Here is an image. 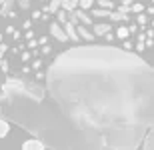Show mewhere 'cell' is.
Listing matches in <instances>:
<instances>
[{"instance_id":"cell-3","label":"cell","mask_w":154,"mask_h":150,"mask_svg":"<svg viewBox=\"0 0 154 150\" xmlns=\"http://www.w3.org/2000/svg\"><path fill=\"white\" fill-rule=\"evenodd\" d=\"M74 30H76V36H78V40H88V42H92L94 40V36H92V32L86 26H82V24H76L74 26Z\"/></svg>"},{"instance_id":"cell-6","label":"cell","mask_w":154,"mask_h":150,"mask_svg":"<svg viewBox=\"0 0 154 150\" xmlns=\"http://www.w3.org/2000/svg\"><path fill=\"white\" fill-rule=\"evenodd\" d=\"M22 150H44V146H42L40 140L30 138V140H26V142L22 144Z\"/></svg>"},{"instance_id":"cell-24","label":"cell","mask_w":154,"mask_h":150,"mask_svg":"<svg viewBox=\"0 0 154 150\" xmlns=\"http://www.w3.org/2000/svg\"><path fill=\"white\" fill-rule=\"evenodd\" d=\"M104 38H106V42H112V40H114V34H112V32H106Z\"/></svg>"},{"instance_id":"cell-14","label":"cell","mask_w":154,"mask_h":150,"mask_svg":"<svg viewBox=\"0 0 154 150\" xmlns=\"http://www.w3.org/2000/svg\"><path fill=\"white\" fill-rule=\"evenodd\" d=\"M90 16H92V20H94V18H108V16H110V12L100 10V8H94V10L90 12Z\"/></svg>"},{"instance_id":"cell-11","label":"cell","mask_w":154,"mask_h":150,"mask_svg":"<svg viewBox=\"0 0 154 150\" xmlns=\"http://www.w3.org/2000/svg\"><path fill=\"white\" fill-rule=\"evenodd\" d=\"M54 16H56V24H60V26L68 22V12H64V10H58Z\"/></svg>"},{"instance_id":"cell-20","label":"cell","mask_w":154,"mask_h":150,"mask_svg":"<svg viewBox=\"0 0 154 150\" xmlns=\"http://www.w3.org/2000/svg\"><path fill=\"white\" fill-rule=\"evenodd\" d=\"M32 20H30V18H26V20H24L22 22V32H26V30H32Z\"/></svg>"},{"instance_id":"cell-23","label":"cell","mask_w":154,"mask_h":150,"mask_svg":"<svg viewBox=\"0 0 154 150\" xmlns=\"http://www.w3.org/2000/svg\"><path fill=\"white\" fill-rule=\"evenodd\" d=\"M50 52H52V46H50V44L42 46V54H50Z\"/></svg>"},{"instance_id":"cell-17","label":"cell","mask_w":154,"mask_h":150,"mask_svg":"<svg viewBox=\"0 0 154 150\" xmlns=\"http://www.w3.org/2000/svg\"><path fill=\"white\" fill-rule=\"evenodd\" d=\"M20 60H22V64H28L30 60H32V54H30V50L20 52Z\"/></svg>"},{"instance_id":"cell-19","label":"cell","mask_w":154,"mask_h":150,"mask_svg":"<svg viewBox=\"0 0 154 150\" xmlns=\"http://www.w3.org/2000/svg\"><path fill=\"white\" fill-rule=\"evenodd\" d=\"M22 36H24V40H26V42H30V40H34V38H36V32H34V30H26V32H22Z\"/></svg>"},{"instance_id":"cell-25","label":"cell","mask_w":154,"mask_h":150,"mask_svg":"<svg viewBox=\"0 0 154 150\" xmlns=\"http://www.w3.org/2000/svg\"><path fill=\"white\" fill-rule=\"evenodd\" d=\"M34 78H36V80H42V78H44V74H42V70H38V72H36V74H34Z\"/></svg>"},{"instance_id":"cell-15","label":"cell","mask_w":154,"mask_h":150,"mask_svg":"<svg viewBox=\"0 0 154 150\" xmlns=\"http://www.w3.org/2000/svg\"><path fill=\"white\" fill-rule=\"evenodd\" d=\"M28 68H30V70H34V72L42 70V58H32V62H30Z\"/></svg>"},{"instance_id":"cell-21","label":"cell","mask_w":154,"mask_h":150,"mask_svg":"<svg viewBox=\"0 0 154 150\" xmlns=\"http://www.w3.org/2000/svg\"><path fill=\"white\" fill-rule=\"evenodd\" d=\"M36 42H38V48L40 46H46V44H48V36H38Z\"/></svg>"},{"instance_id":"cell-10","label":"cell","mask_w":154,"mask_h":150,"mask_svg":"<svg viewBox=\"0 0 154 150\" xmlns=\"http://www.w3.org/2000/svg\"><path fill=\"white\" fill-rule=\"evenodd\" d=\"M94 2L96 0H78V10H82V12L90 10L92 6H94Z\"/></svg>"},{"instance_id":"cell-8","label":"cell","mask_w":154,"mask_h":150,"mask_svg":"<svg viewBox=\"0 0 154 150\" xmlns=\"http://www.w3.org/2000/svg\"><path fill=\"white\" fill-rule=\"evenodd\" d=\"M62 30H64V34H66V38H72L74 42H78V36H76V30H74V24H62Z\"/></svg>"},{"instance_id":"cell-5","label":"cell","mask_w":154,"mask_h":150,"mask_svg":"<svg viewBox=\"0 0 154 150\" xmlns=\"http://www.w3.org/2000/svg\"><path fill=\"white\" fill-rule=\"evenodd\" d=\"M60 10L72 14L74 10H78V0H62L60 2Z\"/></svg>"},{"instance_id":"cell-16","label":"cell","mask_w":154,"mask_h":150,"mask_svg":"<svg viewBox=\"0 0 154 150\" xmlns=\"http://www.w3.org/2000/svg\"><path fill=\"white\" fill-rule=\"evenodd\" d=\"M128 10L134 12V14H142V12H144V4H136V2H132Z\"/></svg>"},{"instance_id":"cell-12","label":"cell","mask_w":154,"mask_h":150,"mask_svg":"<svg viewBox=\"0 0 154 150\" xmlns=\"http://www.w3.org/2000/svg\"><path fill=\"white\" fill-rule=\"evenodd\" d=\"M8 132H10V124L0 118V138H6V136H8Z\"/></svg>"},{"instance_id":"cell-9","label":"cell","mask_w":154,"mask_h":150,"mask_svg":"<svg viewBox=\"0 0 154 150\" xmlns=\"http://www.w3.org/2000/svg\"><path fill=\"white\" fill-rule=\"evenodd\" d=\"M94 4L100 8V10H106V12H112V10H116V4L114 2H110V0H96Z\"/></svg>"},{"instance_id":"cell-22","label":"cell","mask_w":154,"mask_h":150,"mask_svg":"<svg viewBox=\"0 0 154 150\" xmlns=\"http://www.w3.org/2000/svg\"><path fill=\"white\" fill-rule=\"evenodd\" d=\"M122 44H124V48H126V50H132V48H134V46H132V40H130V38H128V40H124Z\"/></svg>"},{"instance_id":"cell-18","label":"cell","mask_w":154,"mask_h":150,"mask_svg":"<svg viewBox=\"0 0 154 150\" xmlns=\"http://www.w3.org/2000/svg\"><path fill=\"white\" fill-rule=\"evenodd\" d=\"M30 20H32V22H36V20H42V12H40V8H34V10H32V14H30Z\"/></svg>"},{"instance_id":"cell-13","label":"cell","mask_w":154,"mask_h":150,"mask_svg":"<svg viewBox=\"0 0 154 150\" xmlns=\"http://www.w3.org/2000/svg\"><path fill=\"white\" fill-rule=\"evenodd\" d=\"M60 2H62V0H50V2H48V6H46V8H48V12H50V14H56V12L60 10Z\"/></svg>"},{"instance_id":"cell-1","label":"cell","mask_w":154,"mask_h":150,"mask_svg":"<svg viewBox=\"0 0 154 150\" xmlns=\"http://www.w3.org/2000/svg\"><path fill=\"white\" fill-rule=\"evenodd\" d=\"M90 28H92V36H94V38H98V36H104L106 32H112V28H114V26H112L110 22H94Z\"/></svg>"},{"instance_id":"cell-26","label":"cell","mask_w":154,"mask_h":150,"mask_svg":"<svg viewBox=\"0 0 154 150\" xmlns=\"http://www.w3.org/2000/svg\"><path fill=\"white\" fill-rule=\"evenodd\" d=\"M40 2H48V0H40Z\"/></svg>"},{"instance_id":"cell-4","label":"cell","mask_w":154,"mask_h":150,"mask_svg":"<svg viewBox=\"0 0 154 150\" xmlns=\"http://www.w3.org/2000/svg\"><path fill=\"white\" fill-rule=\"evenodd\" d=\"M74 16H76V20H78V24H82L86 28H90L92 24H94L90 14H86V12H82V10H74Z\"/></svg>"},{"instance_id":"cell-2","label":"cell","mask_w":154,"mask_h":150,"mask_svg":"<svg viewBox=\"0 0 154 150\" xmlns=\"http://www.w3.org/2000/svg\"><path fill=\"white\" fill-rule=\"evenodd\" d=\"M48 32H50V36L58 38L60 42H66V40H68V38H66V34H64V30H62V26H60V24H56V22H50V24H48Z\"/></svg>"},{"instance_id":"cell-7","label":"cell","mask_w":154,"mask_h":150,"mask_svg":"<svg viewBox=\"0 0 154 150\" xmlns=\"http://www.w3.org/2000/svg\"><path fill=\"white\" fill-rule=\"evenodd\" d=\"M116 38H118V40H128V38H130V32H128V26H124V24H120V26H116Z\"/></svg>"}]
</instances>
